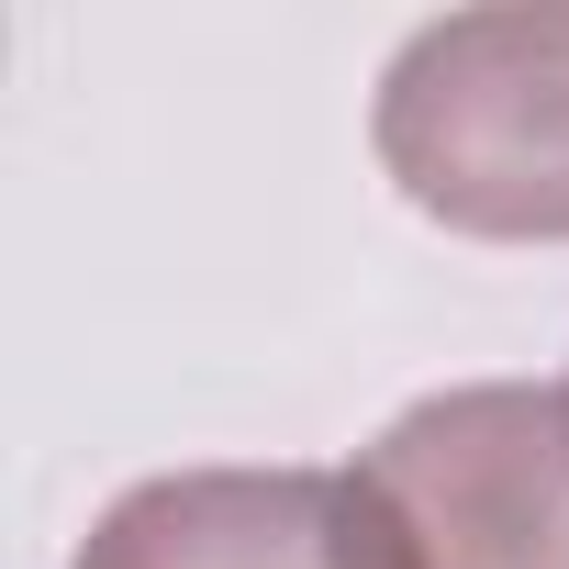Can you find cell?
Masks as SVG:
<instances>
[{
    "label": "cell",
    "instance_id": "obj_2",
    "mask_svg": "<svg viewBox=\"0 0 569 569\" xmlns=\"http://www.w3.org/2000/svg\"><path fill=\"white\" fill-rule=\"evenodd\" d=\"M336 569H569V380H458L336 469Z\"/></svg>",
    "mask_w": 569,
    "mask_h": 569
},
{
    "label": "cell",
    "instance_id": "obj_1",
    "mask_svg": "<svg viewBox=\"0 0 569 569\" xmlns=\"http://www.w3.org/2000/svg\"><path fill=\"white\" fill-rule=\"evenodd\" d=\"M380 179L469 246H569V0L402 34L369 101Z\"/></svg>",
    "mask_w": 569,
    "mask_h": 569
},
{
    "label": "cell",
    "instance_id": "obj_3",
    "mask_svg": "<svg viewBox=\"0 0 569 569\" xmlns=\"http://www.w3.org/2000/svg\"><path fill=\"white\" fill-rule=\"evenodd\" d=\"M68 569H336V469H168L101 502Z\"/></svg>",
    "mask_w": 569,
    "mask_h": 569
}]
</instances>
